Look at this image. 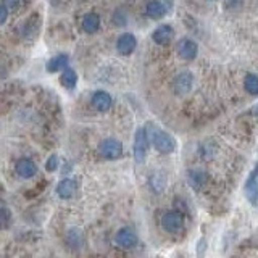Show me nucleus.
Wrapping results in <instances>:
<instances>
[{"instance_id":"obj_1","label":"nucleus","mask_w":258,"mask_h":258,"mask_svg":"<svg viewBox=\"0 0 258 258\" xmlns=\"http://www.w3.org/2000/svg\"><path fill=\"white\" fill-rule=\"evenodd\" d=\"M145 131H147L149 141L153 144V147H155L160 153H173L176 150V141L171 134L161 131L160 127L153 126V124H147Z\"/></svg>"},{"instance_id":"obj_2","label":"nucleus","mask_w":258,"mask_h":258,"mask_svg":"<svg viewBox=\"0 0 258 258\" xmlns=\"http://www.w3.org/2000/svg\"><path fill=\"white\" fill-rule=\"evenodd\" d=\"M149 137H147V131L145 127H139L136 131L134 136V158L137 163H144L145 157H147V150H149Z\"/></svg>"},{"instance_id":"obj_3","label":"nucleus","mask_w":258,"mask_h":258,"mask_svg":"<svg viewBox=\"0 0 258 258\" xmlns=\"http://www.w3.org/2000/svg\"><path fill=\"white\" fill-rule=\"evenodd\" d=\"M184 226V216L179 212H166L161 216V228L166 232H179Z\"/></svg>"},{"instance_id":"obj_4","label":"nucleus","mask_w":258,"mask_h":258,"mask_svg":"<svg viewBox=\"0 0 258 258\" xmlns=\"http://www.w3.org/2000/svg\"><path fill=\"white\" fill-rule=\"evenodd\" d=\"M244 190H245V197L248 199L250 204L258 208V163L253 168V171L248 174L245 185H244Z\"/></svg>"},{"instance_id":"obj_5","label":"nucleus","mask_w":258,"mask_h":258,"mask_svg":"<svg viewBox=\"0 0 258 258\" xmlns=\"http://www.w3.org/2000/svg\"><path fill=\"white\" fill-rule=\"evenodd\" d=\"M99 150L102 153V157L107 160H116L123 155V145L116 139H105L100 144Z\"/></svg>"},{"instance_id":"obj_6","label":"nucleus","mask_w":258,"mask_h":258,"mask_svg":"<svg viewBox=\"0 0 258 258\" xmlns=\"http://www.w3.org/2000/svg\"><path fill=\"white\" fill-rule=\"evenodd\" d=\"M176 50H177V55H179L182 60L190 61L197 56L199 45L194 42L192 39H181L176 45Z\"/></svg>"},{"instance_id":"obj_7","label":"nucleus","mask_w":258,"mask_h":258,"mask_svg":"<svg viewBox=\"0 0 258 258\" xmlns=\"http://www.w3.org/2000/svg\"><path fill=\"white\" fill-rule=\"evenodd\" d=\"M192 84H194V76L189 71H182L174 78V91L179 95L187 94L192 89Z\"/></svg>"},{"instance_id":"obj_8","label":"nucleus","mask_w":258,"mask_h":258,"mask_svg":"<svg viewBox=\"0 0 258 258\" xmlns=\"http://www.w3.org/2000/svg\"><path fill=\"white\" fill-rule=\"evenodd\" d=\"M137 47V39L134 34L131 32H124V34H121L118 37V42H116V48L121 55H129L136 50Z\"/></svg>"},{"instance_id":"obj_9","label":"nucleus","mask_w":258,"mask_h":258,"mask_svg":"<svg viewBox=\"0 0 258 258\" xmlns=\"http://www.w3.org/2000/svg\"><path fill=\"white\" fill-rule=\"evenodd\" d=\"M115 242L121 247V248H133L137 245V236L133 229L129 228H123L116 232V237Z\"/></svg>"},{"instance_id":"obj_10","label":"nucleus","mask_w":258,"mask_h":258,"mask_svg":"<svg viewBox=\"0 0 258 258\" xmlns=\"http://www.w3.org/2000/svg\"><path fill=\"white\" fill-rule=\"evenodd\" d=\"M173 37H174V29L169 24H161L152 34V39L158 45H168L173 40Z\"/></svg>"},{"instance_id":"obj_11","label":"nucleus","mask_w":258,"mask_h":258,"mask_svg":"<svg viewBox=\"0 0 258 258\" xmlns=\"http://www.w3.org/2000/svg\"><path fill=\"white\" fill-rule=\"evenodd\" d=\"M91 103H92V107L97 110V111H108L111 108V95L107 94V92H103V91H97L94 95H92V99H91Z\"/></svg>"},{"instance_id":"obj_12","label":"nucleus","mask_w":258,"mask_h":258,"mask_svg":"<svg viewBox=\"0 0 258 258\" xmlns=\"http://www.w3.org/2000/svg\"><path fill=\"white\" fill-rule=\"evenodd\" d=\"M16 173H18V176L24 177V179H29V177H32L37 173V166L32 160L21 158L18 160V163H16Z\"/></svg>"},{"instance_id":"obj_13","label":"nucleus","mask_w":258,"mask_h":258,"mask_svg":"<svg viewBox=\"0 0 258 258\" xmlns=\"http://www.w3.org/2000/svg\"><path fill=\"white\" fill-rule=\"evenodd\" d=\"M145 13H147L152 20H160L166 15V7L160 2V0H150L145 5Z\"/></svg>"},{"instance_id":"obj_14","label":"nucleus","mask_w":258,"mask_h":258,"mask_svg":"<svg viewBox=\"0 0 258 258\" xmlns=\"http://www.w3.org/2000/svg\"><path fill=\"white\" fill-rule=\"evenodd\" d=\"M100 28V16L97 13H87L83 20V31L87 34H94Z\"/></svg>"},{"instance_id":"obj_15","label":"nucleus","mask_w":258,"mask_h":258,"mask_svg":"<svg viewBox=\"0 0 258 258\" xmlns=\"http://www.w3.org/2000/svg\"><path fill=\"white\" fill-rule=\"evenodd\" d=\"M75 192H76V181L73 179H63L56 185V194H58L60 199H70L75 196Z\"/></svg>"},{"instance_id":"obj_16","label":"nucleus","mask_w":258,"mask_h":258,"mask_svg":"<svg viewBox=\"0 0 258 258\" xmlns=\"http://www.w3.org/2000/svg\"><path fill=\"white\" fill-rule=\"evenodd\" d=\"M70 64V58H68V55H56L53 56V58L48 60L47 63V71L48 73H56V71H60V70H64Z\"/></svg>"},{"instance_id":"obj_17","label":"nucleus","mask_w":258,"mask_h":258,"mask_svg":"<svg viewBox=\"0 0 258 258\" xmlns=\"http://www.w3.org/2000/svg\"><path fill=\"white\" fill-rule=\"evenodd\" d=\"M60 83L64 87H67V89H73V87L78 84V75H76V71L67 67V68L63 70L61 76H60Z\"/></svg>"},{"instance_id":"obj_18","label":"nucleus","mask_w":258,"mask_h":258,"mask_svg":"<svg viewBox=\"0 0 258 258\" xmlns=\"http://www.w3.org/2000/svg\"><path fill=\"white\" fill-rule=\"evenodd\" d=\"M207 181V173L202 171V169H192L189 171V184L194 189H200L202 185Z\"/></svg>"},{"instance_id":"obj_19","label":"nucleus","mask_w":258,"mask_h":258,"mask_svg":"<svg viewBox=\"0 0 258 258\" xmlns=\"http://www.w3.org/2000/svg\"><path fill=\"white\" fill-rule=\"evenodd\" d=\"M244 86H245V91L252 95H258V76L256 75H247L245 81H244Z\"/></svg>"},{"instance_id":"obj_20","label":"nucleus","mask_w":258,"mask_h":258,"mask_svg":"<svg viewBox=\"0 0 258 258\" xmlns=\"http://www.w3.org/2000/svg\"><path fill=\"white\" fill-rule=\"evenodd\" d=\"M126 21H127L126 13H123V10H116V13L113 15V23H115L118 28H121V26H124Z\"/></svg>"},{"instance_id":"obj_21","label":"nucleus","mask_w":258,"mask_h":258,"mask_svg":"<svg viewBox=\"0 0 258 258\" xmlns=\"http://www.w3.org/2000/svg\"><path fill=\"white\" fill-rule=\"evenodd\" d=\"M4 5L8 12H16V10H20V7L23 5V0H4Z\"/></svg>"},{"instance_id":"obj_22","label":"nucleus","mask_w":258,"mask_h":258,"mask_svg":"<svg viewBox=\"0 0 258 258\" xmlns=\"http://www.w3.org/2000/svg\"><path fill=\"white\" fill-rule=\"evenodd\" d=\"M10 224V212H7L5 208H0V229H5Z\"/></svg>"},{"instance_id":"obj_23","label":"nucleus","mask_w":258,"mask_h":258,"mask_svg":"<svg viewBox=\"0 0 258 258\" xmlns=\"http://www.w3.org/2000/svg\"><path fill=\"white\" fill-rule=\"evenodd\" d=\"M56 168H58V157L50 155V158L45 161V169L47 171H55Z\"/></svg>"},{"instance_id":"obj_24","label":"nucleus","mask_w":258,"mask_h":258,"mask_svg":"<svg viewBox=\"0 0 258 258\" xmlns=\"http://www.w3.org/2000/svg\"><path fill=\"white\" fill-rule=\"evenodd\" d=\"M7 16H8V10L5 8V5H0V24H4L7 21Z\"/></svg>"}]
</instances>
